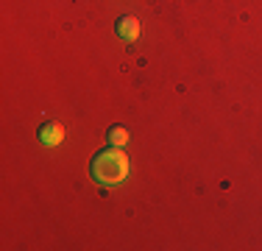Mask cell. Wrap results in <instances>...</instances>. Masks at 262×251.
I'll return each instance as SVG.
<instances>
[{
    "instance_id": "obj_2",
    "label": "cell",
    "mask_w": 262,
    "mask_h": 251,
    "mask_svg": "<svg viewBox=\"0 0 262 251\" xmlns=\"http://www.w3.org/2000/svg\"><path fill=\"white\" fill-rule=\"evenodd\" d=\"M39 140L48 142V145H59V142L64 140V129H61L59 123H45L39 129Z\"/></svg>"
},
{
    "instance_id": "obj_4",
    "label": "cell",
    "mask_w": 262,
    "mask_h": 251,
    "mask_svg": "<svg viewBox=\"0 0 262 251\" xmlns=\"http://www.w3.org/2000/svg\"><path fill=\"white\" fill-rule=\"evenodd\" d=\"M106 134H109V142H112V145H123V142H128V131L123 129V126H112Z\"/></svg>"
},
{
    "instance_id": "obj_3",
    "label": "cell",
    "mask_w": 262,
    "mask_h": 251,
    "mask_svg": "<svg viewBox=\"0 0 262 251\" xmlns=\"http://www.w3.org/2000/svg\"><path fill=\"white\" fill-rule=\"evenodd\" d=\"M117 34L126 42H134L137 36H140V23H137L134 17H120V20H117Z\"/></svg>"
},
{
    "instance_id": "obj_1",
    "label": "cell",
    "mask_w": 262,
    "mask_h": 251,
    "mask_svg": "<svg viewBox=\"0 0 262 251\" xmlns=\"http://www.w3.org/2000/svg\"><path fill=\"white\" fill-rule=\"evenodd\" d=\"M128 176V156L120 151V145H112L101 151L92 159V179L101 184H120Z\"/></svg>"
}]
</instances>
